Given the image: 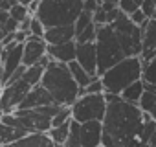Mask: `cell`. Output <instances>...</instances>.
<instances>
[{
    "label": "cell",
    "instance_id": "cell-1",
    "mask_svg": "<svg viewBox=\"0 0 156 147\" xmlns=\"http://www.w3.org/2000/svg\"><path fill=\"white\" fill-rule=\"evenodd\" d=\"M105 99L108 107L103 120V147H147L156 132V121L121 96L105 94Z\"/></svg>",
    "mask_w": 156,
    "mask_h": 147
},
{
    "label": "cell",
    "instance_id": "cell-2",
    "mask_svg": "<svg viewBox=\"0 0 156 147\" xmlns=\"http://www.w3.org/2000/svg\"><path fill=\"white\" fill-rule=\"evenodd\" d=\"M41 85L50 92L53 101L62 107H72L81 96V87L75 83L68 64L57 63L53 59L44 70Z\"/></svg>",
    "mask_w": 156,
    "mask_h": 147
},
{
    "label": "cell",
    "instance_id": "cell-3",
    "mask_svg": "<svg viewBox=\"0 0 156 147\" xmlns=\"http://www.w3.org/2000/svg\"><path fill=\"white\" fill-rule=\"evenodd\" d=\"M62 105H46L41 109H31V110H15L13 114H4L0 121L15 127V129H24L30 134L33 132H50L53 118L61 112Z\"/></svg>",
    "mask_w": 156,
    "mask_h": 147
},
{
    "label": "cell",
    "instance_id": "cell-4",
    "mask_svg": "<svg viewBox=\"0 0 156 147\" xmlns=\"http://www.w3.org/2000/svg\"><path fill=\"white\" fill-rule=\"evenodd\" d=\"M143 76V61L141 57H125L121 63L107 70L101 81L105 87V94H116L121 96V92L130 87L132 83L140 81Z\"/></svg>",
    "mask_w": 156,
    "mask_h": 147
},
{
    "label": "cell",
    "instance_id": "cell-5",
    "mask_svg": "<svg viewBox=\"0 0 156 147\" xmlns=\"http://www.w3.org/2000/svg\"><path fill=\"white\" fill-rule=\"evenodd\" d=\"M83 2L85 0H41L37 17L46 28L70 26L83 13Z\"/></svg>",
    "mask_w": 156,
    "mask_h": 147
},
{
    "label": "cell",
    "instance_id": "cell-6",
    "mask_svg": "<svg viewBox=\"0 0 156 147\" xmlns=\"http://www.w3.org/2000/svg\"><path fill=\"white\" fill-rule=\"evenodd\" d=\"M96 50H98V76L99 77L107 70H110L112 66H116L118 63H121L125 59V53L121 50V44H119L112 26L98 28Z\"/></svg>",
    "mask_w": 156,
    "mask_h": 147
},
{
    "label": "cell",
    "instance_id": "cell-7",
    "mask_svg": "<svg viewBox=\"0 0 156 147\" xmlns=\"http://www.w3.org/2000/svg\"><path fill=\"white\" fill-rule=\"evenodd\" d=\"M107 107L108 103L105 99V94H85L72 105V120L77 123L103 121Z\"/></svg>",
    "mask_w": 156,
    "mask_h": 147
},
{
    "label": "cell",
    "instance_id": "cell-8",
    "mask_svg": "<svg viewBox=\"0 0 156 147\" xmlns=\"http://www.w3.org/2000/svg\"><path fill=\"white\" fill-rule=\"evenodd\" d=\"M116 31V37L121 44L125 57H140L141 55V28L136 26L129 15L121 13L114 24H110Z\"/></svg>",
    "mask_w": 156,
    "mask_h": 147
},
{
    "label": "cell",
    "instance_id": "cell-9",
    "mask_svg": "<svg viewBox=\"0 0 156 147\" xmlns=\"http://www.w3.org/2000/svg\"><path fill=\"white\" fill-rule=\"evenodd\" d=\"M31 87L24 83L22 79L11 85H6L0 94V118L4 114H13L24 101V98L30 94Z\"/></svg>",
    "mask_w": 156,
    "mask_h": 147
},
{
    "label": "cell",
    "instance_id": "cell-10",
    "mask_svg": "<svg viewBox=\"0 0 156 147\" xmlns=\"http://www.w3.org/2000/svg\"><path fill=\"white\" fill-rule=\"evenodd\" d=\"M22 57H24V44L11 42L9 46L4 48L2 55V64H4V87L9 81V77L22 66Z\"/></svg>",
    "mask_w": 156,
    "mask_h": 147
},
{
    "label": "cell",
    "instance_id": "cell-11",
    "mask_svg": "<svg viewBox=\"0 0 156 147\" xmlns=\"http://www.w3.org/2000/svg\"><path fill=\"white\" fill-rule=\"evenodd\" d=\"M48 55V42L42 37H30L24 42V57H22V64L24 66H35L41 63V59H44Z\"/></svg>",
    "mask_w": 156,
    "mask_h": 147
},
{
    "label": "cell",
    "instance_id": "cell-12",
    "mask_svg": "<svg viewBox=\"0 0 156 147\" xmlns=\"http://www.w3.org/2000/svg\"><path fill=\"white\" fill-rule=\"evenodd\" d=\"M141 61L149 63L156 57V19H149L141 26Z\"/></svg>",
    "mask_w": 156,
    "mask_h": 147
},
{
    "label": "cell",
    "instance_id": "cell-13",
    "mask_svg": "<svg viewBox=\"0 0 156 147\" xmlns=\"http://www.w3.org/2000/svg\"><path fill=\"white\" fill-rule=\"evenodd\" d=\"M75 61L79 63L90 76H98V50H96V42L77 44V57H75Z\"/></svg>",
    "mask_w": 156,
    "mask_h": 147
},
{
    "label": "cell",
    "instance_id": "cell-14",
    "mask_svg": "<svg viewBox=\"0 0 156 147\" xmlns=\"http://www.w3.org/2000/svg\"><path fill=\"white\" fill-rule=\"evenodd\" d=\"M53 98L50 96V92L42 87V85H37L30 90V94L24 98L22 105L17 109V110H31V109H41V107H46V105H53Z\"/></svg>",
    "mask_w": 156,
    "mask_h": 147
},
{
    "label": "cell",
    "instance_id": "cell-15",
    "mask_svg": "<svg viewBox=\"0 0 156 147\" xmlns=\"http://www.w3.org/2000/svg\"><path fill=\"white\" fill-rule=\"evenodd\" d=\"M103 145V121L81 123V147H101Z\"/></svg>",
    "mask_w": 156,
    "mask_h": 147
},
{
    "label": "cell",
    "instance_id": "cell-16",
    "mask_svg": "<svg viewBox=\"0 0 156 147\" xmlns=\"http://www.w3.org/2000/svg\"><path fill=\"white\" fill-rule=\"evenodd\" d=\"M48 55L57 61V63H62V64H70L75 61L77 57V42L75 41H70V42H64V44H55V46H48Z\"/></svg>",
    "mask_w": 156,
    "mask_h": 147
},
{
    "label": "cell",
    "instance_id": "cell-17",
    "mask_svg": "<svg viewBox=\"0 0 156 147\" xmlns=\"http://www.w3.org/2000/svg\"><path fill=\"white\" fill-rule=\"evenodd\" d=\"M44 41L48 42V46H55V44H64V42L75 41V28H73V24H70V26L46 28Z\"/></svg>",
    "mask_w": 156,
    "mask_h": 147
},
{
    "label": "cell",
    "instance_id": "cell-18",
    "mask_svg": "<svg viewBox=\"0 0 156 147\" xmlns=\"http://www.w3.org/2000/svg\"><path fill=\"white\" fill-rule=\"evenodd\" d=\"M123 11L119 9L118 4H101L99 9L94 13V22L98 26H110L118 20V17Z\"/></svg>",
    "mask_w": 156,
    "mask_h": 147
},
{
    "label": "cell",
    "instance_id": "cell-19",
    "mask_svg": "<svg viewBox=\"0 0 156 147\" xmlns=\"http://www.w3.org/2000/svg\"><path fill=\"white\" fill-rule=\"evenodd\" d=\"M8 147H55V143L48 132H33V134H28L26 138H22Z\"/></svg>",
    "mask_w": 156,
    "mask_h": 147
},
{
    "label": "cell",
    "instance_id": "cell-20",
    "mask_svg": "<svg viewBox=\"0 0 156 147\" xmlns=\"http://www.w3.org/2000/svg\"><path fill=\"white\" fill-rule=\"evenodd\" d=\"M138 107H140L147 116H151V118L156 121V87L145 85V92H143V96H141Z\"/></svg>",
    "mask_w": 156,
    "mask_h": 147
},
{
    "label": "cell",
    "instance_id": "cell-21",
    "mask_svg": "<svg viewBox=\"0 0 156 147\" xmlns=\"http://www.w3.org/2000/svg\"><path fill=\"white\" fill-rule=\"evenodd\" d=\"M30 132L24 131V129H15V127H9L6 123L0 121V145H11L22 138H26Z\"/></svg>",
    "mask_w": 156,
    "mask_h": 147
},
{
    "label": "cell",
    "instance_id": "cell-22",
    "mask_svg": "<svg viewBox=\"0 0 156 147\" xmlns=\"http://www.w3.org/2000/svg\"><path fill=\"white\" fill-rule=\"evenodd\" d=\"M68 68H70V72H72V76H73V79H75V83L79 85L81 88H87L96 77H99V76H90V74L77 63V61H73V63H70L68 64Z\"/></svg>",
    "mask_w": 156,
    "mask_h": 147
},
{
    "label": "cell",
    "instance_id": "cell-23",
    "mask_svg": "<svg viewBox=\"0 0 156 147\" xmlns=\"http://www.w3.org/2000/svg\"><path fill=\"white\" fill-rule=\"evenodd\" d=\"M143 92H145V83H143V79H140V81L132 83L130 87H127V88L121 92V99L127 101V103L138 105L140 99H141V96H143Z\"/></svg>",
    "mask_w": 156,
    "mask_h": 147
},
{
    "label": "cell",
    "instance_id": "cell-24",
    "mask_svg": "<svg viewBox=\"0 0 156 147\" xmlns=\"http://www.w3.org/2000/svg\"><path fill=\"white\" fill-rule=\"evenodd\" d=\"M44 66H41V64H35V66H30L28 70H26V74L22 76V81L24 83H28L31 88L33 87H37V85H41V81H42V76H44Z\"/></svg>",
    "mask_w": 156,
    "mask_h": 147
},
{
    "label": "cell",
    "instance_id": "cell-25",
    "mask_svg": "<svg viewBox=\"0 0 156 147\" xmlns=\"http://www.w3.org/2000/svg\"><path fill=\"white\" fill-rule=\"evenodd\" d=\"M70 127H72V121L64 123V125H59V127H51L50 129V138L53 140V143H66L68 140V134H70Z\"/></svg>",
    "mask_w": 156,
    "mask_h": 147
},
{
    "label": "cell",
    "instance_id": "cell-26",
    "mask_svg": "<svg viewBox=\"0 0 156 147\" xmlns=\"http://www.w3.org/2000/svg\"><path fill=\"white\" fill-rule=\"evenodd\" d=\"M145 85L156 87V57L149 63H143V76H141Z\"/></svg>",
    "mask_w": 156,
    "mask_h": 147
},
{
    "label": "cell",
    "instance_id": "cell-27",
    "mask_svg": "<svg viewBox=\"0 0 156 147\" xmlns=\"http://www.w3.org/2000/svg\"><path fill=\"white\" fill-rule=\"evenodd\" d=\"M64 147H81V123L72 120L70 134H68V140H66Z\"/></svg>",
    "mask_w": 156,
    "mask_h": 147
},
{
    "label": "cell",
    "instance_id": "cell-28",
    "mask_svg": "<svg viewBox=\"0 0 156 147\" xmlns=\"http://www.w3.org/2000/svg\"><path fill=\"white\" fill-rule=\"evenodd\" d=\"M98 24L94 22V24H90L85 31H81L79 35L75 37V42L77 44H87V42H96V39H98Z\"/></svg>",
    "mask_w": 156,
    "mask_h": 147
},
{
    "label": "cell",
    "instance_id": "cell-29",
    "mask_svg": "<svg viewBox=\"0 0 156 147\" xmlns=\"http://www.w3.org/2000/svg\"><path fill=\"white\" fill-rule=\"evenodd\" d=\"M90 24H94V15L88 13V11H83V13L79 15V19L75 20V24H73V28H75V37L79 35L81 31H85Z\"/></svg>",
    "mask_w": 156,
    "mask_h": 147
},
{
    "label": "cell",
    "instance_id": "cell-30",
    "mask_svg": "<svg viewBox=\"0 0 156 147\" xmlns=\"http://www.w3.org/2000/svg\"><path fill=\"white\" fill-rule=\"evenodd\" d=\"M141 4H143V0H119V2H118L119 9L125 15H132L134 11L141 9Z\"/></svg>",
    "mask_w": 156,
    "mask_h": 147
},
{
    "label": "cell",
    "instance_id": "cell-31",
    "mask_svg": "<svg viewBox=\"0 0 156 147\" xmlns=\"http://www.w3.org/2000/svg\"><path fill=\"white\" fill-rule=\"evenodd\" d=\"M9 17L15 19V20L20 24V22H24V20H26L28 17H31V15H30V11H28V6L17 4V6H13V9L9 11Z\"/></svg>",
    "mask_w": 156,
    "mask_h": 147
},
{
    "label": "cell",
    "instance_id": "cell-32",
    "mask_svg": "<svg viewBox=\"0 0 156 147\" xmlns=\"http://www.w3.org/2000/svg\"><path fill=\"white\" fill-rule=\"evenodd\" d=\"M85 94H105V87H103L101 77H96L87 88H81V96H85ZM81 96H79V98H81Z\"/></svg>",
    "mask_w": 156,
    "mask_h": 147
},
{
    "label": "cell",
    "instance_id": "cell-33",
    "mask_svg": "<svg viewBox=\"0 0 156 147\" xmlns=\"http://www.w3.org/2000/svg\"><path fill=\"white\" fill-rule=\"evenodd\" d=\"M30 33H31V37H42V39H44L46 26L41 22L39 17H31V28H30Z\"/></svg>",
    "mask_w": 156,
    "mask_h": 147
},
{
    "label": "cell",
    "instance_id": "cell-34",
    "mask_svg": "<svg viewBox=\"0 0 156 147\" xmlns=\"http://www.w3.org/2000/svg\"><path fill=\"white\" fill-rule=\"evenodd\" d=\"M141 11L145 13L147 19H154L156 17V0H143Z\"/></svg>",
    "mask_w": 156,
    "mask_h": 147
},
{
    "label": "cell",
    "instance_id": "cell-35",
    "mask_svg": "<svg viewBox=\"0 0 156 147\" xmlns=\"http://www.w3.org/2000/svg\"><path fill=\"white\" fill-rule=\"evenodd\" d=\"M129 19H130V20H132V22H134L136 26H140V28H141V26H143V24H145V22L149 20V19L145 17V13H143L141 9H138V11H134L132 15H129Z\"/></svg>",
    "mask_w": 156,
    "mask_h": 147
},
{
    "label": "cell",
    "instance_id": "cell-36",
    "mask_svg": "<svg viewBox=\"0 0 156 147\" xmlns=\"http://www.w3.org/2000/svg\"><path fill=\"white\" fill-rule=\"evenodd\" d=\"M99 6H101L99 0H85V2H83V11H88V13L94 15L99 9Z\"/></svg>",
    "mask_w": 156,
    "mask_h": 147
},
{
    "label": "cell",
    "instance_id": "cell-37",
    "mask_svg": "<svg viewBox=\"0 0 156 147\" xmlns=\"http://www.w3.org/2000/svg\"><path fill=\"white\" fill-rule=\"evenodd\" d=\"M17 4H19L17 0H4V2L0 4V9H4V11H8V13H9V11L13 9V6H17Z\"/></svg>",
    "mask_w": 156,
    "mask_h": 147
},
{
    "label": "cell",
    "instance_id": "cell-38",
    "mask_svg": "<svg viewBox=\"0 0 156 147\" xmlns=\"http://www.w3.org/2000/svg\"><path fill=\"white\" fill-rule=\"evenodd\" d=\"M0 87H4V64L0 61Z\"/></svg>",
    "mask_w": 156,
    "mask_h": 147
},
{
    "label": "cell",
    "instance_id": "cell-39",
    "mask_svg": "<svg viewBox=\"0 0 156 147\" xmlns=\"http://www.w3.org/2000/svg\"><path fill=\"white\" fill-rule=\"evenodd\" d=\"M147 147H156V132H154V136L151 138V142H149V145Z\"/></svg>",
    "mask_w": 156,
    "mask_h": 147
},
{
    "label": "cell",
    "instance_id": "cell-40",
    "mask_svg": "<svg viewBox=\"0 0 156 147\" xmlns=\"http://www.w3.org/2000/svg\"><path fill=\"white\" fill-rule=\"evenodd\" d=\"M99 2H101V4H118L119 0H99Z\"/></svg>",
    "mask_w": 156,
    "mask_h": 147
},
{
    "label": "cell",
    "instance_id": "cell-41",
    "mask_svg": "<svg viewBox=\"0 0 156 147\" xmlns=\"http://www.w3.org/2000/svg\"><path fill=\"white\" fill-rule=\"evenodd\" d=\"M2 55H4V44L0 42V61H2Z\"/></svg>",
    "mask_w": 156,
    "mask_h": 147
},
{
    "label": "cell",
    "instance_id": "cell-42",
    "mask_svg": "<svg viewBox=\"0 0 156 147\" xmlns=\"http://www.w3.org/2000/svg\"><path fill=\"white\" fill-rule=\"evenodd\" d=\"M55 147H64V145L62 143H55Z\"/></svg>",
    "mask_w": 156,
    "mask_h": 147
},
{
    "label": "cell",
    "instance_id": "cell-43",
    "mask_svg": "<svg viewBox=\"0 0 156 147\" xmlns=\"http://www.w3.org/2000/svg\"><path fill=\"white\" fill-rule=\"evenodd\" d=\"M0 94H2V87H0Z\"/></svg>",
    "mask_w": 156,
    "mask_h": 147
},
{
    "label": "cell",
    "instance_id": "cell-44",
    "mask_svg": "<svg viewBox=\"0 0 156 147\" xmlns=\"http://www.w3.org/2000/svg\"><path fill=\"white\" fill-rule=\"evenodd\" d=\"M0 147H8V145H0Z\"/></svg>",
    "mask_w": 156,
    "mask_h": 147
},
{
    "label": "cell",
    "instance_id": "cell-45",
    "mask_svg": "<svg viewBox=\"0 0 156 147\" xmlns=\"http://www.w3.org/2000/svg\"><path fill=\"white\" fill-rule=\"evenodd\" d=\"M2 2H4V0H0V4H2Z\"/></svg>",
    "mask_w": 156,
    "mask_h": 147
},
{
    "label": "cell",
    "instance_id": "cell-46",
    "mask_svg": "<svg viewBox=\"0 0 156 147\" xmlns=\"http://www.w3.org/2000/svg\"><path fill=\"white\" fill-rule=\"evenodd\" d=\"M154 19H156V17H154Z\"/></svg>",
    "mask_w": 156,
    "mask_h": 147
},
{
    "label": "cell",
    "instance_id": "cell-47",
    "mask_svg": "<svg viewBox=\"0 0 156 147\" xmlns=\"http://www.w3.org/2000/svg\"><path fill=\"white\" fill-rule=\"evenodd\" d=\"M101 147H103V145H101Z\"/></svg>",
    "mask_w": 156,
    "mask_h": 147
}]
</instances>
